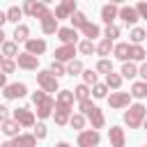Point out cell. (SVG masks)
I'll return each instance as SVG.
<instances>
[{"mask_svg": "<svg viewBox=\"0 0 147 147\" xmlns=\"http://www.w3.org/2000/svg\"><path fill=\"white\" fill-rule=\"evenodd\" d=\"M32 101H34V106H37V117H39V119L51 117L53 110H55V106H57V101H53V99L48 96V92H44V90L34 92V94H32Z\"/></svg>", "mask_w": 147, "mask_h": 147, "instance_id": "1", "label": "cell"}, {"mask_svg": "<svg viewBox=\"0 0 147 147\" xmlns=\"http://www.w3.org/2000/svg\"><path fill=\"white\" fill-rule=\"evenodd\" d=\"M145 119H147V108H145L142 103H133V106H129V110L124 113V124H126L129 129L142 126Z\"/></svg>", "mask_w": 147, "mask_h": 147, "instance_id": "2", "label": "cell"}, {"mask_svg": "<svg viewBox=\"0 0 147 147\" xmlns=\"http://www.w3.org/2000/svg\"><path fill=\"white\" fill-rule=\"evenodd\" d=\"M37 83L44 92H60V83H57V76L51 74V71H39L37 74Z\"/></svg>", "mask_w": 147, "mask_h": 147, "instance_id": "3", "label": "cell"}, {"mask_svg": "<svg viewBox=\"0 0 147 147\" xmlns=\"http://www.w3.org/2000/svg\"><path fill=\"white\" fill-rule=\"evenodd\" d=\"M101 142V136L96 129H87V131H80L78 138H76V145L78 147H96Z\"/></svg>", "mask_w": 147, "mask_h": 147, "instance_id": "4", "label": "cell"}, {"mask_svg": "<svg viewBox=\"0 0 147 147\" xmlns=\"http://www.w3.org/2000/svg\"><path fill=\"white\" fill-rule=\"evenodd\" d=\"M131 92H113L110 96H108V103H110V108H115V110H119V108H129L131 106Z\"/></svg>", "mask_w": 147, "mask_h": 147, "instance_id": "5", "label": "cell"}, {"mask_svg": "<svg viewBox=\"0 0 147 147\" xmlns=\"http://www.w3.org/2000/svg\"><path fill=\"white\" fill-rule=\"evenodd\" d=\"M14 119L21 124V126H34L37 124V119H34V113L30 110V108H16L14 110Z\"/></svg>", "mask_w": 147, "mask_h": 147, "instance_id": "6", "label": "cell"}, {"mask_svg": "<svg viewBox=\"0 0 147 147\" xmlns=\"http://www.w3.org/2000/svg\"><path fill=\"white\" fill-rule=\"evenodd\" d=\"M16 64H18L21 69H25V71H34V69H37V64H39V57H37V55H32V53H18Z\"/></svg>", "mask_w": 147, "mask_h": 147, "instance_id": "7", "label": "cell"}, {"mask_svg": "<svg viewBox=\"0 0 147 147\" xmlns=\"http://www.w3.org/2000/svg\"><path fill=\"white\" fill-rule=\"evenodd\" d=\"M108 140H110V147H124L126 145V133L122 126H110L108 129Z\"/></svg>", "mask_w": 147, "mask_h": 147, "instance_id": "8", "label": "cell"}, {"mask_svg": "<svg viewBox=\"0 0 147 147\" xmlns=\"http://www.w3.org/2000/svg\"><path fill=\"white\" fill-rule=\"evenodd\" d=\"M2 94H5V99H21L28 94V87H25V83H11L2 90Z\"/></svg>", "mask_w": 147, "mask_h": 147, "instance_id": "9", "label": "cell"}, {"mask_svg": "<svg viewBox=\"0 0 147 147\" xmlns=\"http://www.w3.org/2000/svg\"><path fill=\"white\" fill-rule=\"evenodd\" d=\"M76 55V44H62L60 48H55V60L60 62H71Z\"/></svg>", "mask_w": 147, "mask_h": 147, "instance_id": "10", "label": "cell"}, {"mask_svg": "<svg viewBox=\"0 0 147 147\" xmlns=\"http://www.w3.org/2000/svg\"><path fill=\"white\" fill-rule=\"evenodd\" d=\"M74 11H76V0H71V2H60V5L55 7V18H57V21L71 18Z\"/></svg>", "mask_w": 147, "mask_h": 147, "instance_id": "11", "label": "cell"}, {"mask_svg": "<svg viewBox=\"0 0 147 147\" xmlns=\"http://www.w3.org/2000/svg\"><path fill=\"white\" fill-rule=\"evenodd\" d=\"M117 16H119V9H117V5L108 2V5H103V7H101V21H103L106 25H113Z\"/></svg>", "mask_w": 147, "mask_h": 147, "instance_id": "12", "label": "cell"}, {"mask_svg": "<svg viewBox=\"0 0 147 147\" xmlns=\"http://www.w3.org/2000/svg\"><path fill=\"white\" fill-rule=\"evenodd\" d=\"M74 99H76V94H74V90H60L57 92V108H64V110H71V106H74Z\"/></svg>", "mask_w": 147, "mask_h": 147, "instance_id": "13", "label": "cell"}, {"mask_svg": "<svg viewBox=\"0 0 147 147\" xmlns=\"http://www.w3.org/2000/svg\"><path fill=\"white\" fill-rule=\"evenodd\" d=\"M85 117L90 119L92 129H103V124H106V117H103L101 108H96V106H92V108H90V113H87Z\"/></svg>", "mask_w": 147, "mask_h": 147, "instance_id": "14", "label": "cell"}, {"mask_svg": "<svg viewBox=\"0 0 147 147\" xmlns=\"http://www.w3.org/2000/svg\"><path fill=\"white\" fill-rule=\"evenodd\" d=\"M25 53H32V55H44L46 53V41L44 39H28L25 41Z\"/></svg>", "mask_w": 147, "mask_h": 147, "instance_id": "15", "label": "cell"}, {"mask_svg": "<svg viewBox=\"0 0 147 147\" xmlns=\"http://www.w3.org/2000/svg\"><path fill=\"white\" fill-rule=\"evenodd\" d=\"M119 18H122L126 25H133V23H138L140 14H138L136 7H122V9H119Z\"/></svg>", "mask_w": 147, "mask_h": 147, "instance_id": "16", "label": "cell"}, {"mask_svg": "<svg viewBox=\"0 0 147 147\" xmlns=\"http://www.w3.org/2000/svg\"><path fill=\"white\" fill-rule=\"evenodd\" d=\"M57 39H60L62 44H76L78 30H76V28H60V30H57Z\"/></svg>", "mask_w": 147, "mask_h": 147, "instance_id": "17", "label": "cell"}, {"mask_svg": "<svg viewBox=\"0 0 147 147\" xmlns=\"http://www.w3.org/2000/svg\"><path fill=\"white\" fill-rule=\"evenodd\" d=\"M113 55H115L117 60H122V62H129V60H131V44H126V41H119V44H115V51H113Z\"/></svg>", "mask_w": 147, "mask_h": 147, "instance_id": "18", "label": "cell"}, {"mask_svg": "<svg viewBox=\"0 0 147 147\" xmlns=\"http://www.w3.org/2000/svg\"><path fill=\"white\" fill-rule=\"evenodd\" d=\"M0 126H2V133L7 136V138H16V136H21L18 133V122L16 119H0Z\"/></svg>", "mask_w": 147, "mask_h": 147, "instance_id": "19", "label": "cell"}, {"mask_svg": "<svg viewBox=\"0 0 147 147\" xmlns=\"http://www.w3.org/2000/svg\"><path fill=\"white\" fill-rule=\"evenodd\" d=\"M14 140V145L16 147H37V136L34 133H21V136H16V138H11Z\"/></svg>", "mask_w": 147, "mask_h": 147, "instance_id": "20", "label": "cell"}, {"mask_svg": "<svg viewBox=\"0 0 147 147\" xmlns=\"http://www.w3.org/2000/svg\"><path fill=\"white\" fill-rule=\"evenodd\" d=\"M113 51H115V44H113L110 39H106V37L96 44V55H99V57H108Z\"/></svg>", "mask_w": 147, "mask_h": 147, "instance_id": "21", "label": "cell"}, {"mask_svg": "<svg viewBox=\"0 0 147 147\" xmlns=\"http://www.w3.org/2000/svg\"><path fill=\"white\" fill-rule=\"evenodd\" d=\"M53 117H55V124H57V126H64V124L71 122V110H64V108H57V106H55Z\"/></svg>", "mask_w": 147, "mask_h": 147, "instance_id": "22", "label": "cell"}, {"mask_svg": "<svg viewBox=\"0 0 147 147\" xmlns=\"http://www.w3.org/2000/svg\"><path fill=\"white\" fill-rule=\"evenodd\" d=\"M11 37H14L16 44H18V41H28V39H30V28L23 25V23H18V25L14 28V34H11Z\"/></svg>", "mask_w": 147, "mask_h": 147, "instance_id": "23", "label": "cell"}, {"mask_svg": "<svg viewBox=\"0 0 147 147\" xmlns=\"http://www.w3.org/2000/svg\"><path fill=\"white\" fill-rule=\"evenodd\" d=\"M2 55L9 57V60L18 57V44L16 41H2Z\"/></svg>", "mask_w": 147, "mask_h": 147, "instance_id": "24", "label": "cell"}, {"mask_svg": "<svg viewBox=\"0 0 147 147\" xmlns=\"http://www.w3.org/2000/svg\"><path fill=\"white\" fill-rule=\"evenodd\" d=\"M131 96H133V99H145V96H147V83H145V80L133 83V85H131Z\"/></svg>", "mask_w": 147, "mask_h": 147, "instance_id": "25", "label": "cell"}, {"mask_svg": "<svg viewBox=\"0 0 147 147\" xmlns=\"http://www.w3.org/2000/svg\"><path fill=\"white\" fill-rule=\"evenodd\" d=\"M57 30H60V25H57V18H55V16L41 23V32H44V34H57Z\"/></svg>", "mask_w": 147, "mask_h": 147, "instance_id": "26", "label": "cell"}, {"mask_svg": "<svg viewBox=\"0 0 147 147\" xmlns=\"http://www.w3.org/2000/svg\"><path fill=\"white\" fill-rule=\"evenodd\" d=\"M147 57V51L140 44H131V62H142Z\"/></svg>", "mask_w": 147, "mask_h": 147, "instance_id": "27", "label": "cell"}, {"mask_svg": "<svg viewBox=\"0 0 147 147\" xmlns=\"http://www.w3.org/2000/svg\"><path fill=\"white\" fill-rule=\"evenodd\" d=\"M83 62L80 60H71V62H67V76H83Z\"/></svg>", "mask_w": 147, "mask_h": 147, "instance_id": "28", "label": "cell"}, {"mask_svg": "<svg viewBox=\"0 0 147 147\" xmlns=\"http://www.w3.org/2000/svg\"><path fill=\"white\" fill-rule=\"evenodd\" d=\"M69 21H71V28L83 30V28H85V23H87V16H85L83 11H74V16H71Z\"/></svg>", "mask_w": 147, "mask_h": 147, "instance_id": "29", "label": "cell"}, {"mask_svg": "<svg viewBox=\"0 0 147 147\" xmlns=\"http://www.w3.org/2000/svg\"><path fill=\"white\" fill-rule=\"evenodd\" d=\"M80 32H83V34H85L87 39H94V37H99V34H101V30H99V25H96V23H90V21L85 23V28H83Z\"/></svg>", "mask_w": 147, "mask_h": 147, "instance_id": "30", "label": "cell"}, {"mask_svg": "<svg viewBox=\"0 0 147 147\" xmlns=\"http://www.w3.org/2000/svg\"><path fill=\"white\" fill-rule=\"evenodd\" d=\"M119 74H122L124 78H136V76H138V67L129 60V62H124V64H122V71H119Z\"/></svg>", "mask_w": 147, "mask_h": 147, "instance_id": "31", "label": "cell"}, {"mask_svg": "<svg viewBox=\"0 0 147 147\" xmlns=\"http://www.w3.org/2000/svg\"><path fill=\"white\" fill-rule=\"evenodd\" d=\"M55 14L48 9V5H39V9H37V14H34V18H39V23H44V21H48V18H53Z\"/></svg>", "mask_w": 147, "mask_h": 147, "instance_id": "32", "label": "cell"}, {"mask_svg": "<svg viewBox=\"0 0 147 147\" xmlns=\"http://www.w3.org/2000/svg\"><path fill=\"white\" fill-rule=\"evenodd\" d=\"M5 14H7V23H16V25H18V18H21L25 11H23V9H18V7H9Z\"/></svg>", "mask_w": 147, "mask_h": 147, "instance_id": "33", "label": "cell"}, {"mask_svg": "<svg viewBox=\"0 0 147 147\" xmlns=\"http://www.w3.org/2000/svg\"><path fill=\"white\" fill-rule=\"evenodd\" d=\"M122 78H124L122 74H115V71H113V74H108V76H106V85H108V87H113V90H119Z\"/></svg>", "mask_w": 147, "mask_h": 147, "instance_id": "34", "label": "cell"}, {"mask_svg": "<svg viewBox=\"0 0 147 147\" xmlns=\"http://www.w3.org/2000/svg\"><path fill=\"white\" fill-rule=\"evenodd\" d=\"M129 37H131V44H142V41L147 39V32H145L142 28H133Z\"/></svg>", "mask_w": 147, "mask_h": 147, "instance_id": "35", "label": "cell"}, {"mask_svg": "<svg viewBox=\"0 0 147 147\" xmlns=\"http://www.w3.org/2000/svg\"><path fill=\"white\" fill-rule=\"evenodd\" d=\"M78 51H80L83 55H92V53H96V46L92 44V39H83V41L78 44Z\"/></svg>", "mask_w": 147, "mask_h": 147, "instance_id": "36", "label": "cell"}, {"mask_svg": "<svg viewBox=\"0 0 147 147\" xmlns=\"http://www.w3.org/2000/svg\"><path fill=\"white\" fill-rule=\"evenodd\" d=\"M96 71H99V74H106V76L113 74V62H110L108 57H101V60L96 62Z\"/></svg>", "mask_w": 147, "mask_h": 147, "instance_id": "37", "label": "cell"}, {"mask_svg": "<svg viewBox=\"0 0 147 147\" xmlns=\"http://www.w3.org/2000/svg\"><path fill=\"white\" fill-rule=\"evenodd\" d=\"M74 94H76V99H78V101H87V99H90V85L80 83V85L74 90Z\"/></svg>", "mask_w": 147, "mask_h": 147, "instance_id": "38", "label": "cell"}, {"mask_svg": "<svg viewBox=\"0 0 147 147\" xmlns=\"http://www.w3.org/2000/svg\"><path fill=\"white\" fill-rule=\"evenodd\" d=\"M92 96H94V99H106V96H108V85H106V83H96V85L92 87Z\"/></svg>", "mask_w": 147, "mask_h": 147, "instance_id": "39", "label": "cell"}, {"mask_svg": "<svg viewBox=\"0 0 147 147\" xmlns=\"http://www.w3.org/2000/svg\"><path fill=\"white\" fill-rule=\"evenodd\" d=\"M48 71H51V74H55V76H64V74H67V64H64V62H60V60H53Z\"/></svg>", "mask_w": 147, "mask_h": 147, "instance_id": "40", "label": "cell"}, {"mask_svg": "<svg viewBox=\"0 0 147 147\" xmlns=\"http://www.w3.org/2000/svg\"><path fill=\"white\" fill-rule=\"evenodd\" d=\"M85 119H87V117H85L83 113H78V115H71V122H69V124H71L76 131H85V129H83V126H85Z\"/></svg>", "mask_w": 147, "mask_h": 147, "instance_id": "41", "label": "cell"}, {"mask_svg": "<svg viewBox=\"0 0 147 147\" xmlns=\"http://www.w3.org/2000/svg\"><path fill=\"white\" fill-rule=\"evenodd\" d=\"M39 5H41V2H37V0H25V2H23V11H25L28 16H32V18H34V14H37V9H39Z\"/></svg>", "mask_w": 147, "mask_h": 147, "instance_id": "42", "label": "cell"}, {"mask_svg": "<svg viewBox=\"0 0 147 147\" xmlns=\"http://www.w3.org/2000/svg\"><path fill=\"white\" fill-rule=\"evenodd\" d=\"M96 74H99L96 69H85V71H83V80H85V85H92V87H94V85H96Z\"/></svg>", "mask_w": 147, "mask_h": 147, "instance_id": "43", "label": "cell"}, {"mask_svg": "<svg viewBox=\"0 0 147 147\" xmlns=\"http://www.w3.org/2000/svg\"><path fill=\"white\" fill-rule=\"evenodd\" d=\"M103 37L106 39H110V41H115L117 37H119V28L113 23V25H106V32H103Z\"/></svg>", "mask_w": 147, "mask_h": 147, "instance_id": "44", "label": "cell"}, {"mask_svg": "<svg viewBox=\"0 0 147 147\" xmlns=\"http://www.w3.org/2000/svg\"><path fill=\"white\" fill-rule=\"evenodd\" d=\"M18 64H16V60H9V57H2V74H14V69H16Z\"/></svg>", "mask_w": 147, "mask_h": 147, "instance_id": "45", "label": "cell"}, {"mask_svg": "<svg viewBox=\"0 0 147 147\" xmlns=\"http://www.w3.org/2000/svg\"><path fill=\"white\" fill-rule=\"evenodd\" d=\"M32 133H34V136H37L39 140H44V138L48 136V129H46V124H44V122H37V124H34V131H32Z\"/></svg>", "mask_w": 147, "mask_h": 147, "instance_id": "46", "label": "cell"}, {"mask_svg": "<svg viewBox=\"0 0 147 147\" xmlns=\"http://www.w3.org/2000/svg\"><path fill=\"white\" fill-rule=\"evenodd\" d=\"M136 9H138L140 18H145V21H147V2H145V0H140V2L136 5Z\"/></svg>", "mask_w": 147, "mask_h": 147, "instance_id": "47", "label": "cell"}, {"mask_svg": "<svg viewBox=\"0 0 147 147\" xmlns=\"http://www.w3.org/2000/svg\"><path fill=\"white\" fill-rule=\"evenodd\" d=\"M92 106H94V103H92V101H90V99H87V101H80V113H83V115H87V113H90V108H92Z\"/></svg>", "mask_w": 147, "mask_h": 147, "instance_id": "48", "label": "cell"}, {"mask_svg": "<svg viewBox=\"0 0 147 147\" xmlns=\"http://www.w3.org/2000/svg\"><path fill=\"white\" fill-rule=\"evenodd\" d=\"M138 76H142V80L147 83V62H142V64H140V69H138Z\"/></svg>", "mask_w": 147, "mask_h": 147, "instance_id": "49", "label": "cell"}, {"mask_svg": "<svg viewBox=\"0 0 147 147\" xmlns=\"http://www.w3.org/2000/svg\"><path fill=\"white\" fill-rule=\"evenodd\" d=\"M0 119H9V108L7 106H0Z\"/></svg>", "mask_w": 147, "mask_h": 147, "instance_id": "50", "label": "cell"}, {"mask_svg": "<svg viewBox=\"0 0 147 147\" xmlns=\"http://www.w3.org/2000/svg\"><path fill=\"white\" fill-rule=\"evenodd\" d=\"M0 85H2V90L9 85V83H7V74H2V76H0Z\"/></svg>", "mask_w": 147, "mask_h": 147, "instance_id": "51", "label": "cell"}, {"mask_svg": "<svg viewBox=\"0 0 147 147\" xmlns=\"http://www.w3.org/2000/svg\"><path fill=\"white\" fill-rule=\"evenodd\" d=\"M0 147H16V145H14V140H7V142H2Z\"/></svg>", "mask_w": 147, "mask_h": 147, "instance_id": "52", "label": "cell"}, {"mask_svg": "<svg viewBox=\"0 0 147 147\" xmlns=\"http://www.w3.org/2000/svg\"><path fill=\"white\" fill-rule=\"evenodd\" d=\"M55 147H71V145H69V142H64V140H60V142H57Z\"/></svg>", "mask_w": 147, "mask_h": 147, "instance_id": "53", "label": "cell"}, {"mask_svg": "<svg viewBox=\"0 0 147 147\" xmlns=\"http://www.w3.org/2000/svg\"><path fill=\"white\" fill-rule=\"evenodd\" d=\"M110 2H113V5H122L124 0H110Z\"/></svg>", "mask_w": 147, "mask_h": 147, "instance_id": "54", "label": "cell"}, {"mask_svg": "<svg viewBox=\"0 0 147 147\" xmlns=\"http://www.w3.org/2000/svg\"><path fill=\"white\" fill-rule=\"evenodd\" d=\"M39 2H41V5H48V2H53V0H39Z\"/></svg>", "mask_w": 147, "mask_h": 147, "instance_id": "55", "label": "cell"}, {"mask_svg": "<svg viewBox=\"0 0 147 147\" xmlns=\"http://www.w3.org/2000/svg\"><path fill=\"white\" fill-rule=\"evenodd\" d=\"M142 126H145V131H147V119H145V124H142Z\"/></svg>", "mask_w": 147, "mask_h": 147, "instance_id": "56", "label": "cell"}, {"mask_svg": "<svg viewBox=\"0 0 147 147\" xmlns=\"http://www.w3.org/2000/svg\"><path fill=\"white\" fill-rule=\"evenodd\" d=\"M60 2H71V0H60Z\"/></svg>", "mask_w": 147, "mask_h": 147, "instance_id": "57", "label": "cell"}, {"mask_svg": "<svg viewBox=\"0 0 147 147\" xmlns=\"http://www.w3.org/2000/svg\"><path fill=\"white\" fill-rule=\"evenodd\" d=\"M142 147H147V145H142Z\"/></svg>", "mask_w": 147, "mask_h": 147, "instance_id": "58", "label": "cell"}]
</instances>
